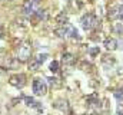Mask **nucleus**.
<instances>
[{"label":"nucleus","instance_id":"nucleus-1","mask_svg":"<svg viewBox=\"0 0 123 115\" xmlns=\"http://www.w3.org/2000/svg\"><path fill=\"white\" fill-rule=\"evenodd\" d=\"M31 55V43L29 40H25L20 43V46L17 48V60L19 62H27L30 59Z\"/></svg>","mask_w":123,"mask_h":115},{"label":"nucleus","instance_id":"nucleus-2","mask_svg":"<svg viewBox=\"0 0 123 115\" xmlns=\"http://www.w3.org/2000/svg\"><path fill=\"white\" fill-rule=\"evenodd\" d=\"M80 23H82V28L85 29V30H92L93 28L97 26V17H96L93 13H86V14L82 17Z\"/></svg>","mask_w":123,"mask_h":115},{"label":"nucleus","instance_id":"nucleus-3","mask_svg":"<svg viewBox=\"0 0 123 115\" xmlns=\"http://www.w3.org/2000/svg\"><path fill=\"white\" fill-rule=\"evenodd\" d=\"M33 92H34V95H39V96L44 95L47 92V84H46V81L42 79V78H34L33 79Z\"/></svg>","mask_w":123,"mask_h":115},{"label":"nucleus","instance_id":"nucleus-4","mask_svg":"<svg viewBox=\"0 0 123 115\" xmlns=\"http://www.w3.org/2000/svg\"><path fill=\"white\" fill-rule=\"evenodd\" d=\"M9 82H10V85H13L14 88H23L26 85V75L25 73H16V75L10 76Z\"/></svg>","mask_w":123,"mask_h":115},{"label":"nucleus","instance_id":"nucleus-5","mask_svg":"<svg viewBox=\"0 0 123 115\" xmlns=\"http://www.w3.org/2000/svg\"><path fill=\"white\" fill-rule=\"evenodd\" d=\"M122 13H123V7H122V6H117V7H112V9L109 10V19L115 20V19L120 17V14H122Z\"/></svg>","mask_w":123,"mask_h":115},{"label":"nucleus","instance_id":"nucleus-6","mask_svg":"<svg viewBox=\"0 0 123 115\" xmlns=\"http://www.w3.org/2000/svg\"><path fill=\"white\" fill-rule=\"evenodd\" d=\"M33 7H34V3H33L31 0H26V1L23 3V13H25L26 16L33 14V13H34V12H33Z\"/></svg>","mask_w":123,"mask_h":115},{"label":"nucleus","instance_id":"nucleus-7","mask_svg":"<svg viewBox=\"0 0 123 115\" xmlns=\"http://www.w3.org/2000/svg\"><path fill=\"white\" fill-rule=\"evenodd\" d=\"M55 108H57V109H60V111H67L69 109V104H67V101L66 99H57L56 102H55Z\"/></svg>","mask_w":123,"mask_h":115},{"label":"nucleus","instance_id":"nucleus-8","mask_svg":"<svg viewBox=\"0 0 123 115\" xmlns=\"http://www.w3.org/2000/svg\"><path fill=\"white\" fill-rule=\"evenodd\" d=\"M19 63H20V62H19L16 58H7V60H6V68H7V69H17Z\"/></svg>","mask_w":123,"mask_h":115},{"label":"nucleus","instance_id":"nucleus-9","mask_svg":"<svg viewBox=\"0 0 123 115\" xmlns=\"http://www.w3.org/2000/svg\"><path fill=\"white\" fill-rule=\"evenodd\" d=\"M105 48L107 50H115L117 48V40L116 39H106L105 40Z\"/></svg>","mask_w":123,"mask_h":115},{"label":"nucleus","instance_id":"nucleus-10","mask_svg":"<svg viewBox=\"0 0 123 115\" xmlns=\"http://www.w3.org/2000/svg\"><path fill=\"white\" fill-rule=\"evenodd\" d=\"M62 60H63V63H64V65H73V63L76 62V58L73 56L72 53L66 52V53L63 55V59H62Z\"/></svg>","mask_w":123,"mask_h":115},{"label":"nucleus","instance_id":"nucleus-11","mask_svg":"<svg viewBox=\"0 0 123 115\" xmlns=\"http://www.w3.org/2000/svg\"><path fill=\"white\" fill-rule=\"evenodd\" d=\"M56 23H59L60 26L67 25V14H66L64 12H60V13L56 16Z\"/></svg>","mask_w":123,"mask_h":115},{"label":"nucleus","instance_id":"nucleus-12","mask_svg":"<svg viewBox=\"0 0 123 115\" xmlns=\"http://www.w3.org/2000/svg\"><path fill=\"white\" fill-rule=\"evenodd\" d=\"M27 62H29V69H30V71H33V72L39 71V68H40V63L37 62V59H36V58H31V59H29Z\"/></svg>","mask_w":123,"mask_h":115},{"label":"nucleus","instance_id":"nucleus-13","mask_svg":"<svg viewBox=\"0 0 123 115\" xmlns=\"http://www.w3.org/2000/svg\"><path fill=\"white\" fill-rule=\"evenodd\" d=\"M34 17L37 20H46L47 19V10H37V12H34Z\"/></svg>","mask_w":123,"mask_h":115},{"label":"nucleus","instance_id":"nucleus-14","mask_svg":"<svg viewBox=\"0 0 123 115\" xmlns=\"http://www.w3.org/2000/svg\"><path fill=\"white\" fill-rule=\"evenodd\" d=\"M23 101H25V104H26L27 107H33V108H36L37 104H39V102H36L31 96H23Z\"/></svg>","mask_w":123,"mask_h":115},{"label":"nucleus","instance_id":"nucleus-15","mask_svg":"<svg viewBox=\"0 0 123 115\" xmlns=\"http://www.w3.org/2000/svg\"><path fill=\"white\" fill-rule=\"evenodd\" d=\"M57 71H59V62H57V60H53V62L50 63V72L56 73Z\"/></svg>","mask_w":123,"mask_h":115},{"label":"nucleus","instance_id":"nucleus-16","mask_svg":"<svg viewBox=\"0 0 123 115\" xmlns=\"http://www.w3.org/2000/svg\"><path fill=\"white\" fill-rule=\"evenodd\" d=\"M47 58H49V55H47V53H40V55H37V58H36V59H37V62L42 65V63L47 59Z\"/></svg>","mask_w":123,"mask_h":115},{"label":"nucleus","instance_id":"nucleus-17","mask_svg":"<svg viewBox=\"0 0 123 115\" xmlns=\"http://www.w3.org/2000/svg\"><path fill=\"white\" fill-rule=\"evenodd\" d=\"M47 81H49V84H50V85L55 86V88H57V86L60 85V82H59V79H57V78H49Z\"/></svg>","mask_w":123,"mask_h":115},{"label":"nucleus","instance_id":"nucleus-18","mask_svg":"<svg viewBox=\"0 0 123 115\" xmlns=\"http://www.w3.org/2000/svg\"><path fill=\"white\" fill-rule=\"evenodd\" d=\"M89 53H90L92 56H96V55L99 53V48H97V46H94V48H90V49H89Z\"/></svg>","mask_w":123,"mask_h":115},{"label":"nucleus","instance_id":"nucleus-19","mask_svg":"<svg viewBox=\"0 0 123 115\" xmlns=\"http://www.w3.org/2000/svg\"><path fill=\"white\" fill-rule=\"evenodd\" d=\"M115 96L120 101V99H123V89H117L116 92H115Z\"/></svg>","mask_w":123,"mask_h":115},{"label":"nucleus","instance_id":"nucleus-20","mask_svg":"<svg viewBox=\"0 0 123 115\" xmlns=\"http://www.w3.org/2000/svg\"><path fill=\"white\" fill-rule=\"evenodd\" d=\"M113 29H115V30H116L117 33H122V32H123V26L117 25V23H115V25H113Z\"/></svg>","mask_w":123,"mask_h":115},{"label":"nucleus","instance_id":"nucleus-21","mask_svg":"<svg viewBox=\"0 0 123 115\" xmlns=\"http://www.w3.org/2000/svg\"><path fill=\"white\" fill-rule=\"evenodd\" d=\"M117 115H123V109L120 108V107L117 108Z\"/></svg>","mask_w":123,"mask_h":115},{"label":"nucleus","instance_id":"nucleus-22","mask_svg":"<svg viewBox=\"0 0 123 115\" xmlns=\"http://www.w3.org/2000/svg\"><path fill=\"white\" fill-rule=\"evenodd\" d=\"M119 19H122V22H123V13L120 14V17H119Z\"/></svg>","mask_w":123,"mask_h":115},{"label":"nucleus","instance_id":"nucleus-23","mask_svg":"<svg viewBox=\"0 0 123 115\" xmlns=\"http://www.w3.org/2000/svg\"><path fill=\"white\" fill-rule=\"evenodd\" d=\"M93 115H103V114H93Z\"/></svg>","mask_w":123,"mask_h":115},{"label":"nucleus","instance_id":"nucleus-24","mask_svg":"<svg viewBox=\"0 0 123 115\" xmlns=\"http://www.w3.org/2000/svg\"><path fill=\"white\" fill-rule=\"evenodd\" d=\"M23 115H27V114H23Z\"/></svg>","mask_w":123,"mask_h":115}]
</instances>
